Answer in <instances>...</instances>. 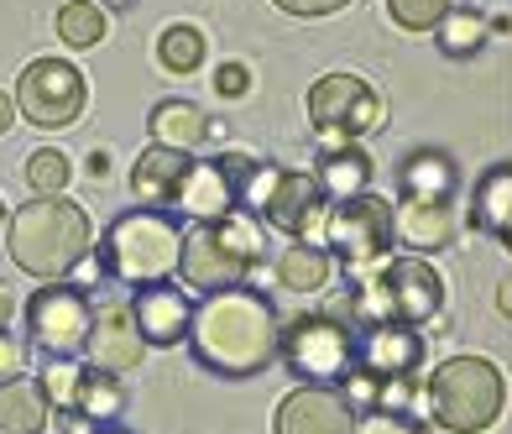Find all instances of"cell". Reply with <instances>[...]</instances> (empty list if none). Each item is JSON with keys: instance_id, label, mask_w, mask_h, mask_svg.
<instances>
[{"instance_id": "obj_1", "label": "cell", "mask_w": 512, "mask_h": 434, "mask_svg": "<svg viewBox=\"0 0 512 434\" xmlns=\"http://www.w3.org/2000/svg\"><path fill=\"white\" fill-rule=\"evenodd\" d=\"M189 346L199 367L220 377H256L283 356V319L256 288H220L194 304Z\"/></svg>"}, {"instance_id": "obj_2", "label": "cell", "mask_w": 512, "mask_h": 434, "mask_svg": "<svg viewBox=\"0 0 512 434\" xmlns=\"http://www.w3.org/2000/svg\"><path fill=\"white\" fill-rule=\"evenodd\" d=\"M89 215L79 199L68 194H37L32 204L11 210V225H6V251L11 262L27 272V278H42V283H58L68 272H79L84 257H89Z\"/></svg>"}, {"instance_id": "obj_3", "label": "cell", "mask_w": 512, "mask_h": 434, "mask_svg": "<svg viewBox=\"0 0 512 434\" xmlns=\"http://www.w3.org/2000/svg\"><path fill=\"white\" fill-rule=\"evenodd\" d=\"M100 262L115 283L126 288H152L178 278L183 262V225L162 204H136V210L115 215L100 241Z\"/></svg>"}, {"instance_id": "obj_4", "label": "cell", "mask_w": 512, "mask_h": 434, "mask_svg": "<svg viewBox=\"0 0 512 434\" xmlns=\"http://www.w3.org/2000/svg\"><path fill=\"white\" fill-rule=\"evenodd\" d=\"M262 257V231L236 210L220 220H199L194 231H183V262L178 278L194 293H220V288H241L246 272Z\"/></svg>"}, {"instance_id": "obj_5", "label": "cell", "mask_w": 512, "mask_h": 434, "mask_svg": "<svg viewBox=\"0 0 512 434\" xmlns=\"http://www.w3.org/2000/svg\"><path fill=\"white\" fill-rule=\"evenodd\" d=\"M429 387V414L434 424H445L455 434H481L502 419V403H507V382L497 372V361L486 356H450L439 361Z\"/></svg>"}, {"instance_id": "obj_6", "label": "cell", "mask_w": 512, "mask_h": 434, "mask_svg": "<svg viewBox=\"0 0 512 434\" xmlns=\"http://www.w3.org/2000/svg\"><path fill=\"white\" fill-rule=\"evenodd\" d=\"M351 309L366 314L371 325H387V319H398V325H429L445 309V278L424 257H392L366 288H356Z\"/></svg>"}, {"instance_id": "obj_7", "label": "cell", "mask_w": 512, "mask_h": 434, "mask_svg": "<svg viewBox=\"0 0 512 434\" xmlns=\"http://www.w3.org/2000/svg\"><path fill=\"white\" fill-rule=\"evenodd\" d=\"M89 325H95V299L84 283H42L27 299V340L42 356H79L89 346Z\"/></svg>"}, {"instance_id": "obj_8", "label": "cell", "mask_w": 512, "mask_h": 434, "mask_svg": "<svg viewBox=\"0 0 512 434\" xmlns=\"http://www.w3.org/2000/svg\"><path fill=\"white\" fill-rule=\"evenodd\" d=\"M382 116H387V105L361 74H324L309 89V121L324 147L361 142L366 131L382 126Z\"/></svg>"}, {"instance_id": "obj_9", "label": "cell", "mask_w": 512, "mask_h": 434, "mask_svg": "<svg viewBox=\"0 0 512 434\" xmlns=\"http://www.w3.org/2000/svg\"><path fill=\"white\" fill-rule=\"evenodd\" d=\"M283 356L298 377L335 387L361 367V340H356V330H345L330 314H298L283 330Z\"/></svg>"}, {"instance_id": "obj_10", "label": "cell", "mask_w": 512, "mask_h": 434, "mask_svg": "<svg viewBox=\"0 0 512 434\" xmlns=\"http://www.w3.org/2000/svg\"><path fill=\"white\" fill-rule=\"evenodd\" d=\"M84 100H89L84 74L68 58H37L16 79V110L37 131H68L84 116Z\"/></svg>"}, {"instance_id": "obj_11", "label": "cell", "mask_w": 512, "mask_h": 434, "mask_svg": "<svg viewBox=\"0 0 512 434\" xmlns=\"http://www.w3.org/2000/svg\"><path fill=\"white\" fill-rule=\"evenodd\" d=\"M241 210H262V220L272 231H283L293 241H309V231L319 225V210H324V184H319V173L256 168Z\"/></svg>"}, {"instance_id": "obj_12", "label": "cell", "mask_w": 512, "mask_h": 434, "mask_svg": "<svg viewBox=\"0 0 512 434\" xmlns=\"http://www.w3.org/2000/svg\"><path fill=\"white\" fill-rule=\"evenodd\" d=\"M324 231H330V251L340 262L366 267V262H382L392 251V241H398V210L366 189L356 199H335Z\"/></svg>"}, {"instance_id": "obj_13", "label": "cell", "mask_w": 512, "mask_h": 434, "mask_svg": "<svg viewBox=\"0 0 512 434\" xmlns=\"http://www.w3.org/2000/svg\"><path fill=\"white\" fill-rule=\"evenodd\" d=\"M84 356H89V367L115 372V377H126V372L142 367L147 335H142V325H136L131 299H105V304H95V325H89Z\"/></svg>"}, {"instance_id": "obj_14", "label": "cell", "mask_w": 512, "mask_h": 434, "mask_svg": "<svg viewBox=\"0 0 512 434\" xmlns=\"http://www.w3.org/2000/svg\"><path fill=\"white\" fill-rule=\"evenodd\" d=\"M277 434H356V403L330 382H304L277 403Z\"/></svg>"}, {"instance_id": "obj_15", "label": "cell", "mask_w": 512, "mask_h": 434, "mask_svg": "<svg viewBox=\"0 0 512 434\" xmlns=\"http://www.w3.org/2000/svg\"><path fill=\"white\" fill-rule=\"evenodd\" d=\"M136 325H142L147 346H178L189 340V325H194V299L178 293L173 283H152V288H136Z\"/></svg>"}, {"instance_id": "obj_16", "label": "cell", "mask_w": 512, "mask_h": 434, "mask_svg": "<svg viewBox=\"0 0 512 434\" xmlns=\"http://www.w3.org/2000/svg\"><path fill=\"white\" fill-rule=\"evenodd\" d=\"M189 173H194V152L152 142L142 157H136V168H131V199L136 204H178Z\"/></svg>"}, {"instance_id": "obj_17", "label": "cell", "mask_w": 512, "mask_h": 434, "mask_svg": "<svg viewBox=\"0 0 512 434\" xmlns=\"http://www.w3.org/2000/svg\"><path fill=\"white\" fill-rule=\"evenodd\" d=\"M418 356H424V340L413 335V325H398V319H387V325H371L361 335V372L371 377H413Z\"/></svg>"}, {"instance_id": "obj_18", "label": "cell", "mask_w": 512, "mask_h": 434, "mask_svg": "<svg viewBox=\"0 0 512 434\" xmlns=\"http://www.w3.org/2000/svg\"><path fill=\"white\" fill-rule=\"evenodd\" d=\"M53 424V398L42 377L16 372L0 382V434H42Z\"/></svg>"}, {"instance_id": "obj_19", "label": "cell", "mask_w": 512, "mask_h": 434, "mask_svg": "<svg viewBox=\"0 0 512 434\" xmlns=\"http://www.w3.org/2000/svg\"><path fill=\"white\" fill-rule=\"evenodd\" d=\"M398 236L413 251H439L455 236V199H398Z\"/></svg>"}, {"instance_id": "obj_20", "label": "cell", "mask_w": 512, "mask_h": 434, "mask_svg": "<svg viewBox=\"0 0 512 434\" xmlns=\"http://www.w3.org/2000/svg\"><path fill=\"white\" fill-rule=\"evenodd\" d=\"M460 189V173L445 152H429L418 147L403 157V173H398V199H455Z\"/></svg>"}, {"instance_id": "obj_21", "label": "cell", "mask_w": 512, "mask_h": 434, "mask_svg": "<svg viewBox=\"0 0 512 434\" xmlns=\"http://www.w3.org/2000/svg\"><path fill=\"white\" fill-rule=\"evenodd\" d=\"M147 126H152V142L178 147V152H199L209 136H215V126H209V116L194 100H162Z\"/></svg>"}, {"instance_id": "obj_22", "label": "cell", "mask_w": 512, "mask_h": 434, "mask_svg": "<svg viewBox=\"0 0 512 434\" xmlns=\"http://www.w3.org/2000/svg\"><path fill=\"white\" fill-rule=\"evenodd\" d=\"M330 278H335V257L319 251L314 241H288L277 251V283L288 293H319Z\"/></svg>"}, {"instance_id": "obj_23", "label": "cell", "mask_w": 512, "mask_h": 434, "mask_svg": "<svg viewBox=\"0 0 512 434\" xmlns=\"http://www.w3.org/2000/svg\"><path fill=\"white\" fill-rule=\"evenodd\" d=\"M471 220L481 231H492L512 246V163H497L492 173L476 184V199H471Z\"/></svg>"}, {"instance_id": "obj_24", "label": "cell", "mask_w": 512, "mask_h": 434, "mask_svg": "<svg viewBox=\"0 0 512 434\" xmlns=\"http://www.w3.org/2000/svg\"><path fill=\"white\" fill-rule=\"evenodd\" d=\"M319 184L330 199H356L371 184V157L356 142H340V147H324L319 157Z\"/></svg>"}, {"instance_id": "obj_25", "label": "cell", "mask_w": 512, "mask_h": 434, "mask_svg": "<svg viewBox=\"0 0 512 434\" xmlns=\"http://www.w3.org/2000/svg\"><path fill=\"white\" fill-rule=\"evenodd\" d=\"M74 408H79L89 424H115V419L126 414V387H121V377H115V372H100V367H84Z\"/></svg>"}, {"instance_id": "obj_26", "label": "cell", "mask_w": 512, "mask_h": 434, "mask_svg": "<svg viewBox=\"0 0 512 434\" xmlns=\"http://www.w3.org/2000/svg\"><path fill=\"white\" fill-rule=\"evenodd\" d=\"M439 48H445L450 58H471L486 48V37H492V16L476 11V6H450V16L439 21Z\"/></svg>"}, {"instance_id": "obj_27", "label": "cell", "mask_w": 512, "mask_h": 434, "mask_svg": "<svg viewBox=\"0 0 512 434\" xmlns=\"http://www.w3.org/2000/svg\"><path fill=\"white\" fill-rule=\"evenodd\" d=\"M209 58V42L199 27H189V21H173V27L157 32V63L168 68V74H194V68Z\"/></svg>"}, {"instance_id": "obj_28", "label": "cell", "mask_w": 512, "mask_h": 434, "mask_svg": "<svg viewBox=\"0 0 512 434\" xmlns=\"http://www.w3.org/2000/svg\"><path fill=\"white\" fill-rule=\"evenodd\" d=\"M58 37L74 53L100 48V42H105V6H100V0H63V6H58Z\"/></svg>"}, {"instance_id": "obj_29", "label": "cell", "mask_w": 512, "mask_h": 434, "mask_svg": "<svg viewBox=\"0 0 512 434\" xmlns=\"http://www.w3.org/2000/svg\"><path fill=\"white\" fill-rule=\"evenodd\" d=\"M68 178H74V163H68L58 147H42V152L27 157V184H32V194H63Z\"/></svg>"}, {"instance_id": "obj_30", "label": "cell", "mask_w": 512, "mask_h": 434, "mask_svg": "<svg viewBox=\"0 0 512 434\" xmlns=\"http://www.w3.org/2000/svg\"><path fill=\"white\" fill-rule=\"evenodd\" d=\"M387 16L403 32H434L450 16V0H387Z\"/></svg>"}, {"instance_id": "obj_31", "label": "cell", "mask_w": 512, "mask_h": 434, "mask_svg": "<svg viewBox=\"0 0 512 434\" xmlns=\"http://www.w3.org/2000/svg\"><path fill=\"white\" fill-rule=\"evenodd\" d=\"M79 377H84V367L74 356H48V367H42V387H48V398H53V414H58V408H74Z\"/></svg>"}, {"instance_id": "obj_32", "label": "cell", "mask_w": 512, "mask_h": 434, "mask_svg": "<svg viewBox=\"0 0 512 434\" xmlns=\"http://www.w3.org/2000/svg\"><path fill=\"white\" fill-rule=\"evenodd\" d=\"M246 89H251V68L236 63V58H225V63L215 68V95H225V100H246Z\"/></svg>"}, {"instance_id": "obj_33", "label": "cell", "mask_w": 512, "mask_h": 434, "mask_svg": "<svg viewBox=\"0 0 512 434\" xmlns=\"http://www.w3.org/2000/svg\"><path fill=\"white\" fill-rule=\"evenodd\" d=\"M27 351H32V340H21L11 325L0 330V382H6V377H16L21 367H27Z\"/></svg>"}, {"instance_id": "obj_34", "label": "cell", "mask_w": 512, "mask_h": 434, "mask_svg": "<svg viewBox=\"0 0 512 434\" xmlns=\"http://www.w3.org/2000/svg\"><path fill=\"white\" fill-rule=\"evenodd\" d=\"M356 434H413V424L387 408H366V414H356Z\"/></svg>"}, {"instance_id": "obj_35", "label": "cell", "mask_w": 512, "mask_h": 434, "mask_svg": "<svg viewBox=\"0 0 512 434\" xmlns=\"http://www.w3.org/2000/svg\"><path fill=\"white\" fill-rule=\"evenodd\" d=\"M277 11H288V16H335L345 11L351 0H272Z\"/></svg>"}, {"instance_id": "obj_36", "label": "cell", "mask_w": 512, "mask_h": 434, "mask_svg": "<svg viewBox=\"0 0 512 434\" xmlns=\"http://www.w3.org/2000/svg\"><path fill=\"white\" fill-rule=\"evenodd\" d=\"M16 319V293H11V283H0V330H6Z\"/></svg>"}, {"instance_id": "obj_37", "label": "cell", "mask_w": 512, "mask_h": 434, "mask_svg": "<svg viewBox=\"0 0 512 434\" xmlns=\"http://www.w3.org/2000/svg\"><path fill=\"white\" fill-rule=\"evenodd\" d=\"M16 116H21V110H16V100L6 95V89H0V136L11 131V121H16Z\"/></svg>"}, {"instance_id": "obj_38", "label": "cell", "mask_w": 512, "mask_h": 434, "mask_svg": "<svg viewBox=\"0 0 512 434\" xmlns=\"http://www.w3.org/2000/svg\"><path fill=\"white\" fill-rule=\"evenodd\" d=\"M105 163H110V152H105V147H100V152H89V178H105V173H110Z\"/></svg>"}, {"instance_id": "obj_39", "label": "cell", "mask_w": 512, "mask_h": 434, "mask_svg": "<svg viewBox=\"0 0 512 434\" xmlns=\"http://www.w3.org/2000/svg\"><path fill=\"white\" fill-rule=\"evenodd\" d=\"M89 434H126V429H121V424H95Z\"/></svg>"}, {"instance_id": "obj_40", "label": "cell", "mask_w": 512, "mask_h": 434, "mask_svg": "<svg viewBox=\"0 0 512 434\" xmlns=\"http://www.w3.org/2000/svg\"><path fill=\"white\" fill-rule=\"evenodd\" d=\"M6 225H11V220H6V204H0V241H6Z\"/></svg>"}, {"instance_id": "obj_41", "label": "cell", "mask_w": 512, "mask_h": 434, "mask_svg": "<svg viewBox=\"0 0 512 434\" xmlns=\"http://www.w3.org/2000/svg\"><path fill=\"white\" fill-rule=\"evenodd\" d=\"M105 6H115V11H126V6H131V0H105Z\"/></svg>"}]
</instances>
